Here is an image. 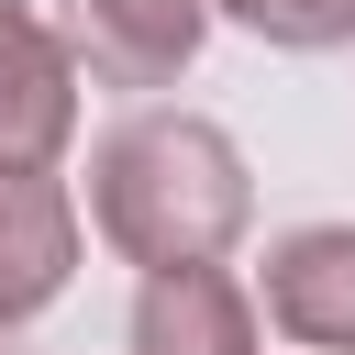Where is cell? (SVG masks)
Returning <instances> with one entry per match:
<instances>
[{"label":"cell","mask_w":355,"mask_h":355,"mask_svg":"<svg viewBox=\"0 0 355 355\" xmlns=\"http://www.w3.org/2000/svg\"><path fill=\"white\" fill-rule=\"evenodd\" d=\"M133 355H255V300L222 266H155L133 288Z\"/></svg>","instance_id":"obj_6"},{"label":"cell","mask_w":355,"mask_h":355,"mask_svg":"<svg viewBox=\"0 0 355 355\" xmlns=\"http://www.w3.org/2000/svg\"><path fill=\"white\" fill-rule=\"evenodd\" d=\"M44 33L100 89H178L200 33H211V11L200 0H44Z\"/></svg>","instance_id":"obj_2"},{"label":"cell","mask_w":355,"mask_h":355,"mask_svg":"<svg viewBox=\"0 0 355 355\" xmlns=\"http://www.w3.org/2000/svg\"><path fill=\"white\" fill-rule=\"evenodd\" d=\"M78 144V67L33 0H0V178H44Z\"/></svg>","instance_id":"obj_3"},{"label":"cell","mask_w":355,"mask_h":355,"mask_svg":"<svg viewBox=\"0 0 355 355\" xmlns=\"http://www.w3.org/2000/svg\"><path fill=\"white\" fill-rule=\"evenodd\" d=\"M89 222L111 255H133L144 277L155 266H222L233 233L255 222V178H244V144L211 122V111H122L100 144H89Z\"/></svg>","instance_id":"obj_1"},{"label":"cell","mask_w":355,"mask_h":355,"mask_svg":"<svg viewBox=\"0 0 355 355\" xmlns=\"http://www.w3.org/2000/svg\"><path fill=\"white\" fill-rule=\"evenodd\" d=\"M200 11L244 22V33L277 44V55H333V44H355V0H200Z\"/></svg>","instance_id":"obj_7"},{"label":"cell","mask_w":355,"mask_h":355,"mask_svg":"<svg viewBox=\"0 0 355 355\" xmlns=\"http://www.w3.org/2000/svg\"><path fill=\"white\" fill-rule=\"evenodd\" d=\"M266 322L311 355H355V222H300L266 244Z\"/></svg>","instance_id":"obj_5"},{"label":"cell","mask_w":355,"mask_h":355,"mask_svg":"<svg viewBox=\"0 0 355 355\" xmlns=\"http://www.w3.org/2000/svg\"><path fill=\"white\" fill-rule=\"evenodd\" d=\"M78 277V200L55 178H0V355L55 311Z\"/></svg>","instance_id":"obj_4"}]
</instances>
